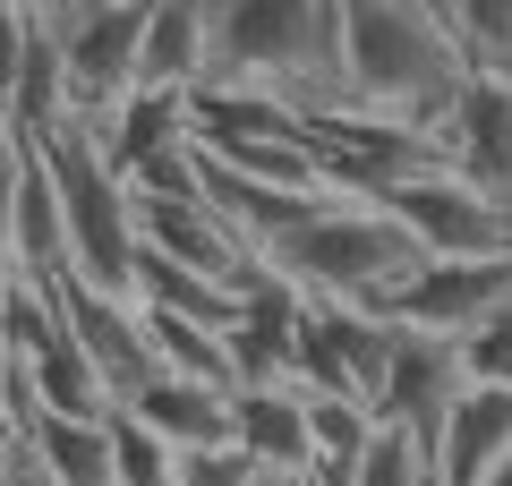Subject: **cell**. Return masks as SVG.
Segmentation results:
<instances>
[{
    "label": "cell",
    "instance_id": "7a4b0ae2",
    "mask_svg": "<svg viewBox=\"0 0 512 486\" xmlns=\"http://www.w3.org/2000/svg\"><path fill=\"white\" fill-rule=\"evenodd\" d=\"M205 86H274L299 111L342 103V0H214Z\"/></svg>",
    "mask_w": 512,
    "mask_h": 486
},
{
    "label": "cell",
    "instance_id": "7402d4cb",
    "mask_svg": "<svg viewBox=\"0 0 512 486\" xmlns=\"http://www.w3.org/2000/svg\"><path fill=\"white\" fill-rule=\"evenodd\" d=\"M26 18H60V9H69V0H18Z\"/></svg>",
    "mask_w": 512,
    "mask_h": 486
},
{
    "label": "cell",
    "instance_id": "cb8c5ba5",
    "mask_svg": "<svg viewBox=\"0 0 512 486\" xmlns=\"http://www.w3.org/2000/svg\"><path fill=\"white\" fill-rule=\"evenodd\" d=\"M0 384H9V359H0Z\"/></svg>",
    "mask_w": 512,
    "mask_h": 486
},
{
    "label": "cell",
    "instance_id": "ba28073f",
    "mask_svg": "<svg viewBox=\"0 0 512 486\" xmlns=\"http://www.w3.org/2000/svg\"><path fill=\"white\" fill-rule=\"evenodd\" d=\"M504 299H512V256H427L376 316L402 324V333H444V342H461V333H478Z\"/></svg>",
    "mask_w": 512,
    "mask_h": 486
},
{
    "label": "cell",
    "instance_id": "8fae6325",
    "mask_svg": "<svg viewBox=\"0 0 512 486\" xmlns=\"http://www.w3.org/2000/svg\"><path fill=\"white\" fill-rule=\"evenodd\" d=\"M9 248H18L26 282H52L69 273V214H60V180H52V154L43 145H9Z\"/></svg>",
    "mask_w": 512,
    "mask_h": 486
},
{
    "label": "cell",
    "instance_id": "ffe728a7",
    "mask_svg": "<svg viewBox=\"0 0 512 486\" xmlns=\"http://www.w3.org/2000/svg\"><path fill=\"white\" fill-rule=\"evenodd\" d=\"M26 43H35V18L18 0H0V120H9V94H18V69H26Z\"/></svg>",
    "mask_w": 512,
    "mask_h": 486
},
{
    "label": "cell",
    "instance_id": "7c38bea8",
    "mask_svg": "<svg viewBox=\"0 0 512 486\" xmlns=\"http://www.w3.org/2000/svg\"><path fill=\"white\" fill-rule=\"evenodd\" d=\"M137 248L163 256V265H188V273H214V282H239L248 273V248L239 231L197 197H137Z\"/></svg>",
    "mask_w": 512,
    "mask_h": 486
},
{
    "label": "cell",
    "instance_id": "4fadbf2b",
    "mask_svg": "<svg viewBox=\"0 0 512 486\" xmlns=\"http://www.w3.org/2000/svg\"><path fill=\"white\" fill-rule=\"evenodd\" d=\"M444 145H453L461 180H478L495 205H512V77L504 69H478L461 86L453 120H444Z\"/></svg>",
    "mask_w": 512,
    "mask_h": 486
},
{
    "label": "cell",
    "instance_id": "e0dca14e",
    "mask_svg": "<svg viewBox=\"0 0 512 486\" xmlns=\"http://www.w3.org/2000/svg\"><path fill=\"white\" fill-rule=\"evenodd\" d=\"M214 77V0H154L146 18V86L197 94Z\"/></svg>",
    "mask_w": 512,
    "mask_h": 486
},
{
    "label": "cell",
    "instance_id": "8992f818",
    "mask_svg": "<svg viewBox=\"0 0 512 486\" xmlns=\"http://www.w3.org/2000/svg\"><path fill=\"white\" fill-rule=\"evenodd\" d=\"M308 145H316V162H325V180L342 188V197H393L402 180L453 171V145H444V137L367 120V111H350V103L308 111Z\"/></svg>",
    "mask_w": 512,
    "mask_h": 486
},
{
    "label": "cell",
    "instance_id": "5b68a950",
    "mask_svg": "<svg viewBox=\"0 0 512 486\" xmlns=\"http://www.w3.org/2000/svg\"><path fill=\"white\" fill-rule=\"evenodd\" d=\"M146 18H154V0H69V9L52 18L69 120L111 128L120 103L146 86Z\"/></svg>",
    "mask_w": 512,
    "mask_h": 486
},
{
    "label": "cell",
    "instance_id": "5bb4252c",
    "mask_svg": "<svg viewBox=\"0 0 512 486\" xmlns=\"http://www.w3.org/2000/svg\"><path fill=\"white\" fill-rule=\"evenodd\" d=\"M512 461V384H461L436 435V486H487Z\"/></svg>",
    "mask_w": 512,
    "mask_h": 486
},
{
    "label": "cell",
    "instance_id": "2e32d148",
    "mask_svg": "<svg viewBox=\"0 0 512 486\" xmlns=\"http://www.w3.org/2000/svg\"><path fill=\"white\" fill-rule=\"evenodd\" d=\"M120 410L137 418V427H154L171 452H222V444H231V427H239V418H231V393L188 384V376H163V367H154Z\"/></svg>",
    "mask_w": 512,
    "mask_h": 486
},
{
    "label": "cell",
    "instance_id": "52a82bcc",
    "mask_svg": "<svg viewBox=\"0 0 512 486\" xmlns=\"http://www.w3.org/2000/svg\"><path fill=\"white\" fill-rule=\"evenodd\" d=\"M376 205L402 222L427 256H512V205H495L487 188L461 180V171L402 180L393 197H376Z\"/></svg>",
    "mask_w": 512,
    "mask_h": 486
},
{
    "label": "cell",
    "instance_id": "d6986e66",
    "mask_svg": "<svg viewBox=\"0 0 512 486\" xmlns=\"http://www.w3.org/2000/svg\"><path fill=\"white\" fill-rule=\"evenodd\" d=\"M180 461L188 452H171L154 427H137L128 410H111V478L120 486H180Z\"/></svg>",
    "mask_w": 512,
    "mask_h": 486
},
{
    "label": "cell",
    "instance_id": "30bf717a",
    "mask_svg": "<svg viewBox=\"0 0 512 486\" xmlns=\"http://www.w3.org/2000/svg\"><path fill=\"white\" fill-rule=\"evenodd\" d=\"M393 333H402V324H393ZM453 401H461V342H444V333H402V342H393V376H384V393H376V427H410L436 452Z\"/></svg>",
    "mask_w": 512,
    "mask_h": 486
},
{
    "label": "cell",
    "instance_id": "603a6c76",
    "mask_svg": "<svg viewBox=\"0 0 512 486\" xmlns=\"http://www.w3.org/2000/svg\"><path fill=\"white\" fill-rule=\"evenodd\" d=\"M256 486H325V478H256Z\"/></svg>",
    "mask_w": 512,
    "mask_h": 486
},
{
    "label": "cell",
    "instance_id": "9a60e30c",
    "mask_svg": "<svg viewBox=\"0 0 512 486\" xmlns=\"http://www.w3.org/2000/svg\"><path fill=\"white\" fill-rule=\"evenodd\" d=\"M231 444L248 452L256 478H316V435H308V393L274 384V393H231Z\"/></svg>",
    "mask_w": 512,
    "mask_h": 486
},
{
    "label": "cell",
    "instance_id": "3957f363",
    "mask_svg": "<svg viewBox=\"0 0 512 486\" xmlns=\"http://www.w3.org/2000/svg\"><path fill=\"white\" fill-rule=\"evenodd\" d=\"M265 265L299 290V299H325V307H384L410 273L427 265V248L384 214L376 197H333L325 214L308 222L299 239H282Z\"/></svg>",
    "mask_w": 512,
    "mask_h": 486
},
{
    "label": "cell",
    "instance_id": "9c48e42d",
    "mask_svg": "<svg viewBox=\"0 0 512 486\" xmlns=\"http://www.w3.org/2000/svg\"><path fill=\"white\" fill-rule=\"evenodd\" d=\"M43 290H52L60 324L77 333V350L103 367V384H111L120 401L154 376V342H146V307H137V299H120V290L86 282V273H52Z\"/></svg>",
    "mask_w": 512,
    "mask_h": 486
},
{
    "label": "cell",
    "instance_id": "6da1fadb",
    "mask_svg": "<svg viewBox=\"0 0 512 486\" xmlns=\"http://www.w3.org/2000/svg\"><path fill=\"white\" fill-rule=\"evenodd\" d=\"M470 52L436 18V0H342V103L393 128H427L444 137L461 86H470Z\"/></svg>",
    "mask_w": 512,
    "mask_h": 486
},
{
    "label": "cell",
    "instance_id": "44dd1931",
    "mask_svg": "<svg viewBox=\"0 0 512 486\" xmlns=\"http://www.w3.org/2000/svg\"><path fill=\"white\" fill-rule=\"evenodd\" d=\"M180 486H256V469H248V452H239V444H222V452H188Z\"/></svg>",
    "mask_w": 512,
    "mask_h": 486
},
{
    "label": "cell",
    "instance_id": "ac0fdd59",
    "mask_svg": "<svg viewBox=\"0 0 512 486\" xmlns=\"http://www.w3.org/2000/svg\"><path fill=\"white\" fill-rule=\"evenodd\" d=\"M436 18L461 35L470 69H504L512 77V0H436Z\"/></svg>",
    "mask_w": 512,
    "mask_h": 486
},
{
    "label": "cell",
    "instance_id": "277c9868",
    "mask_svg": "<svg viewBox=\"0 0 512 486\" xmlns=\"http://www.w3.org/2000/svg\"><path fill=\"white\" fill-rule=\"evenodd\" d=\"M43 154H52V180H60V214H69V273L137 299V256H146L137 248V188L111 171L103 137L86 120H60L43 137Z\"/></svg>",
    "mask_w": 512,
    "mask_h": 486
},
{
    "label": "cell",
    "instance_id": "d4e9b609",
    "mask_svg": "<svg viewBox=\"0 0 512 486\" xmlns=\"http://www.w3.org/2000/svg\"><path fill=\"white\" fill-rule=\"evenodd\" d=\"M18 486H26V478H18Z\"/></svg>",
    "mask_w": 512,
    "mask_h": 486
}]
</instances>
